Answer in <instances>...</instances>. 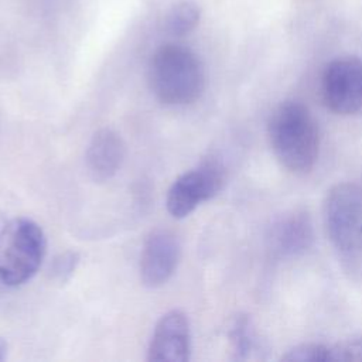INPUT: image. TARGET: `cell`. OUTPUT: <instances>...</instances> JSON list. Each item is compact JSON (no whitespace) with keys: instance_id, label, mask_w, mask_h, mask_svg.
Wrapping results in <instances>:
<instances>
[{"instance_id":"obj_1","label":"cell","mask_w":362,"mask_h":362,"mask_svg":"<svg viewBox=\"0 0 362 362\" xmlns=\"http://www.w3.org/2000/svg\"><path fill=\"white\" fill-rule=\"evenodd\" d=\"M269 140L276 158L294 174L308 173L318 160V123L305 105L287 100L269 120Z\"/></svg>"},{"instance_id":"obj_2","label":"cell","mask_w":362,"mask_h":362,"mask_svg":"<svg viewBox=\"0 0 362 362\" xmlns=\"http://www.w3.org/2000/svg\"><path fill=\"white\" fill-rule=\"evenodd\" d=\"M151 93L164 105L185 106L204 92L205 71L199 57L181 44H165L151 55L147 69Z\"/></svg>"},{"instance_id":"obj_3","label":"cell","mask_w":362,"mask_h":362,"mask_svg":"<svg viewBox=\"0 0 362 362\" xmlns=\"http://www.w3.org/2000/svg\"><path fill=\"white\" fill-rule=\"evenodd\" d=\"M47 252L41 226L28 218H14L0 228V281L17 287L31 280Z\"/></svg>"},{"instance_id":"obj_4","label":"cell","mask_w":362,"mask_h":362,"mask_svg":"<svg viewBox=\"0 0 362 362\" xmlns=\"http://www.w3.org/2000/svg\"><path fill=\"white\" fill-rule=\"evenodd\" d=\"M324 225L338 250H358L362 246V188L349 182L334 185L324 201Z\"/></svg>"},{"instance_id":"obj_5","label":"cell","mask_w":362,"mask_h":362,"mask_svg":"<svg viewBox=\"0 0 362 362\" xmlns=\"http://www.w3.org/2000/svg\"><path fill=\"white\" fill-rule=\"evenodd\" d=\"M225 180V170L218 161H204L171 184L165 199L167 211L177 219L187 218L202 202L214 198L222 189Z\"/></svg>"},{"instance_id":"obj_6","label":"cell","mask_w":362,"mask_h":362,"mask_svg":"<svg viewBox=\"0 0 362 362\" xmlns=\"http://www.w3.org/2000/svg\"><path fill=\"white\" fill-rule=\"evenodd\" d=\"M321 93L325 106L341 116L362 110V59L341 57L332 59L321 78Z\"/></svg>"},{"instance_id":"obj_7","label":"cell","mask_w":362,"mask_h":362,"mask_svg":"<svg viewBox=\"0 0 362 362\" xmlns=\"http://www.w3.org/2000/svg\"><path fill=\"white\" fill-rule=\"evenodd\" d=\"M191 356V328L188 317L181 310L165 313L156 324L147 359L164 362H187Z\"/></svg>"},{"instance_id":"obj_8","label":"cell","mask_w":362,"mask_h":362,"mask_svg":"<svg viewBox=\"0 0 362 362\" xmlns=\"http://www.w3.org/2000/svg\"><path fill=\"white\" fill-rule=\"evenodd\" d=\"M178 239L168 230H154L146 239L140 255V279L146 287L165 284L180 262Z\"/></svg>"},{"instance_id":"obj_9","label":"cell","mask_w":362,"mask_h":362,"mask_svg":"<svg viewBox=\"0 0 362 362\" xmlns=\"http://www.w3.org/2000/svg\"><path fill=\"white\" fill-rule=\"evenodd\" d=\"M126 157V144L112 129L96 132L88 144L85 164L89 177L96 182L109 181L120 170Z\"/></svg>"},{"instance_id":"obj_10","label":"cell","mask_w":362,"mask_h":362,"mask_svg":"<svg viewBox=\"0 0 362 362\" xmlns=\"http://www.w3.org/2000/svg\"><path fill=\"white\" fill-rule=\"evenodd\" d=\"M313 225L307 214H291L272 229V245L283 256H296L313 243Z\"/></svg>"},{"instance_id":"obj_11","label":"cell","mask_w":362,"mask_h":362,"mask_svg":"<svg viewBox=\"0 0 362 362\" xmlns=\"http://www.w3.org/2000/svg\"><path fill=\"white\" fill-rule=\"evenodd\" d=\"M228 337L236 359H252L262 356L260 354L263 351V344L247 315H239L233 320L229 327Z\"/></svg>"},{"instance_id":"obj_12","label":"cell","mask_w":362,"mask_h":362,"mask_svg":"<svg viewBox=\"0 0 362 362\" xmlns=\"http://www.w3.org/2000/svg\"><path fill=\"white\" fill-rule=\"evenodd\" d=\"M199 7L192 1H181L168 11L164 28L173 37H184L189 34L199 23Z\"/></svg>"},{"instance_id":"obj_13","label":"cell","mask_w":362,"mask_h":362,"mask_svg":"<svg viewBox=\"0 0 362 362\" xmlns=\"http://www.w3.org/2000/svg\"><path fill=\"white\" fill-rule=\"evenodd\" d=\"M284 361H294V362H325L331 361V345L321 344V342H307L300 344L286 355L281 356Z\"/></svg>"},{"instance_id":"obj_14","label":"cell","mask_w":362,"mask_h":362,"mask_svg":"<svg viewBox=\"0 0 362 362\" xmlns=\"http://www.w3.org/2000/svg\"><path fill=\"white\" fill-rule=\"evenodd\" d=\"M331 361H362V337H351L331 345Z\"/></svg>"},{"instance_id":"obj_15","label":"cell","mask_w":362,"mask_h":362,"mask_svg":"<svg viewBox=\"0 0 362 362\" xmlns=\"http://www.w3.org/2000/svg\"><path fill=\"white\" fill-rule=\"evenodd\" d=\"M78 262H79V256L75 252H66L64 255H59L58 257L54 259V263H52V269H51L52 277L59 281L68 280L75 272Z\"/></svg>"},{"instance_id":"obj_16","label":"cell","mask_w":362,"mask_h":362,"mask_svg":"<svg viewBox=\"0 0 362 362\" xmlns=\"http://www.w3.org/2000/svg\"><path fill=\"white\" fill-rule=\"evenodd\" d=\"M7 351H8L7 341L3 337H0V361H4L7 358Z\"/></svg>"}]
</instances>
